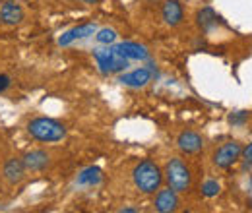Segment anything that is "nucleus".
<instances>
[{
    "mask_svg": "<svg viewBox=\"0 0 252 213\" xmlns=\"http://www.w3.org/2000/svg\"><path fill=\"white\" fill-rule=\"evenodd\" d=\"M132 179L142 194H156L163 184V173L154 161H142L134 167Z\"/></svg>",
    "mask_w": 252,
    "mask_h": 213,
    "instance_id": "f257e3e1",
    "label": "nucleus"
},
{
    "mask_svg": "<svg viewBox=\"0 0 252 213\" xmlns=\"http://www.w3.org/2000/svg\"><path fill=\"white\" fill-rule=\"evenodd\" d=\"M28 132H30L32 138L39 140V142H47V144L61 142L64 136H66L64 124L53 121V119H45V117L33 119V121L28 124Z\"/></svg>",
    "mask_w": 252,
    "mask_h": 213,
    "instance_id": "f03ea898",
    "label": "nucleus"
},
{
    "mask_svg": "<svg viewBox=\"0 0 252 213\" xmlns=\"http://www.w3.org/2000/svg\"><path fill=\"white\" fill-rule=\"evenodd\" d=\"M165 179L169 188H173L175 192H185L190 186V171L189 167L183 163V159L173 157L167 167H165Z\"/></svg>",
    "mask_w": 252,
    "mask_h": 213,
    "instance_id": "7ed1b4c3",
    "label": "nucleus"
},
{
    "mask_svg": "<svg viewBox=\"0 0 252 213\" xmlns=\"http://www.w3.org/2000/svg\"><path fill=\"white\" fill-rule=\"evenodd\" d=\"M94 57L97 61V66L99 70L109 76V74H117V72H123L128 68V61L125 57H121L117 53L115 47H107V49H95L94 51Z\"/></svg>",
    "mask_w": 252,
    "mask_h": 213,
    "instance_id": "20e7f679",
    "label": "nucleus"
},
{
    "mask_svg": "<svg viewBox=\"0 0 252 213\" xmlns=\"http://www.w3.org/2000/svg\"><path fill=\"white\" fill-rule=\"evenodd\" d=\"M241 155H243V148L239 142H227L214 153V163L220 169H229L231 165H235L241 159Z\"/></svg>",
    "mask_w": 252,
    "mask_h": 213,
    "instance_id": "39448f33",
    "label": "nucleus"
},
{
    "mask_svg": "<svg viewBox=\"0 0 252 213\" xmlns=\"http://www.w3.org/2000/svg\"><path fill=\"white\" fill-rule=\"evenodd\" d=\"M154 78V72L150 68H136L132 72H126L119 78V82L123 86H128V88H144L152 82Z\"/></svg>",
    "mask_w": 252,
    "mask_h": 213,
    "instance_id": "423d86ee",
    "label": "nucleus"
},
{
    "mask_svg": "<svg viewBox=\"0 0 252 213\" xmlns=\"http://www.w3.org/2000/svg\"><path fill=\"white\" fill-rule=\"evenodd\" d=\"M26 165H24V159H18V157H12L6 161L4 165V179L10 184H20L26 179Z\"/></svg>",
    "mask_w": 252,
    "mask_h": 213,
    "instance_id": "0eeeda50",
    "label": "nucleus"
},
{
    "mask_svg": "<svg viewBox=\"0 0 252 213\" xmlns=\"http://www.w3.org/2000/svg\"><path fill=\"white\" fill-rule=\"evenodd\" d=\"M115 49L121 57H125L126 61H148V57H150V53L144 45L132 43V41H125V43L117 45Z\"/></svg>",
    "mask_w": 252,
    "mask_h": 213,
    "instance_id": "6e6552de",
    "label": "nucleus"
},
{
    "mask_svg": "<svg viewBox=\"0 0 252 213\" xmlns=\"http://www.w3.org/2000/svg\"><path fill=\"white\" fill-rule=\"evenodd\" d=\"M0 18H2V24L6 26H18L24 20V8L18 2L8 0L0 6Z\"/></svg>",
    "mask_w": 252,
    "mask_h": 213,
    "instance_id": "1a4fd4ad",
    "label": "nucleus"
},
{
    "mask_svg": "<svg viewBox=\"0 0 252 213\" xmlns=\"http://www.w3.org/2000/svg\"><path fill=\"white\" fill-rule=\"evenodd\" d=\"M22 159H24L26 169H28V171H32V173L45 171V169L49 167V163H51L49 153L43 152V150H33V152H28Z\"/></svg>",
    "mask_w": 252,
    "mask_h": 213,
    "instance_id": "9d476101",
    "label": "nucleus"
},
{
    "mask_svg": "<svg viewBox=\"0 0 252 213\" xmlns=\"http://www.w3.org/2000/svg\"><path fill=\"white\" fill-rule=\"evenodd\" d=\"M177 146H179V150H181L183 153L192 155V153H198L200 150H202L204 140H202L200 134H196V132H192V130H187V132H183V134L179 136Z\"/></svg>",
    "mask_w": 252,
    "mask_h": 213,
    "instance_id": "9b49d317",
    "label": "nucleus"
},
{
    "mask_svg": "<svg viewBox=\"0 0 252 213\" xmlns=\"http://www.w3.org/2000/svg\"><path fill=\"white\" fill-rule=\"evenodd\" d=\"M161 16H163L167 26L177 28L183 22V6H181V2L179 0H165L163 8H161Z\"/></svg>",
    "mask_w": 252,
    "mask_h": 213,
    "instance_id": "f8f14e48",
    "label": "nucleus"
},
{
    "mask_svg": "<svg viewBox=\"0 0 252 213\" xmlns=\"http://www.w3.org/2000/svg\"><path fill=\"white\" fill-rule=\"evenodd\" d=\"M179 206V198L177 192L173 188H165V190H158V198H156V210L159 213H171L177 210Z\"/></svg>",
    "mask_w": 252,
    "mask_h": 213,
    "instance_id": "ddd939ff",
    "label": "nucleus"
},
{
    "mask_svg": "<svg viewBox=\"0 0 252 213\" xmlns=\"http://www.w3.org/2000/svg\"><path fill=\"white\" fill-rule=\"evenodd\" d=\"M94 33H97V26H95V24L78 26V28H74V30L66 31L64 35H61L59 45H61V47H66V45H70V43H74V41H78V39H86V37H90V35H94Z\"/></svg>",
    "mask_w": 252,
    "mask_h": 213,
    "instance_id": "4468645a",
    "label": "nucleus"
},
{
    "mask_svg": "<svg viewBox=\"0 0 252 213\" xmlns=\"http://www.w3.org/2000/svg\"><path fill=\"white\" fill-rule=\"evenodd\" d=\"M218 20H220L218 14H216L214 8H210V6L198 10V14H196V22H198V26L204 31L216 30V28H218Z\"/></svg>",
    "mask_w": 252,
    "mask_h": 213,
    "instance_id": "2eb2a0df",
    "label": "nucleus"
},
{
    "mask_svg": "<svg viewBox=\"0 0 252 213\" xmlns=\"http://www.w3.org/2000/svg\"><path fill=\"white\" fill-rule=\"evenodd\" d=\"M101 181H103V173L99 167H88L78 177V184H82V186H95Z\"/></svg>",
    "mask_w": 252,
    "mask_h": 213,
    "instance_id": "dca6fc26",
    "label": "nucleus"
},
{
    "mask_svg": "<svg viewBox=\"0 0 252 213\" xmlns=\"http://www.w3.org/2000/svg\"><path fill=\"white\" fill-rule=\"evenodd\" d=\"M117 31L111 30V28H103V30L97 31V35H95V39H97V43H101V45H111V43H115L117 41Z\"/></svg>",
    "mask_w": 252,
    "mask_h": 213,
    "instance_id": "f3484780",
    "label": "nucleus"
},
{
    "mask_svg": "<svg viewBox=\"0 0 252 213\" xmlns=\"http://www.w3.org/2000/svg\"><path fill=\"white\" fill-rule=\"evenodd\" d=\"M202 194H204L206 198L218 196V194H220V183H218V181H206L204 186H202Z\"/></svg>",
    "mask_w": 252,
    "mask_h": 213,
    "instance_id": "a211bd4d",
    "label": "nucleus"
},
{
    "mask_svg": "<svg viewBox=\"0 0 252 213\" xmlns=\"http://www.w3.org/2000/svg\"><path fill=\"white\" fill-rule=\"evenodd\" d=\"M247 121H249V113H247V111H239V113H233V115L229 117V122H231L233 126H243Z\"/></svg>",
    "mask_w": 252,
    "mask_h": 213,
    "instance_id": "6ab92c4d",
    "label": "nucleus"
},
{
    "mask_svg": "<svg viewBox=\"0 0 252 213\" xmlns=\"http://www.w3.org/2000/svg\"><path fill=\"white\" fill-rule=\"evenodd\" d=\"M10 84H12L10 76H6V74H0V93L6 91V90L10 88Z\"/></svg>",
    "mask_w": 252,
    "mask_h": 213,
    "instance_id": "aec40b11",
    "label": "nucleus"
},
{
    "mask_svg": "<svg viewBox=\"0 0 252 213\" xmlns=\"http://www.w3.org/2000/svg\"><path fill=\"white\" fill-rule=\"evenodd\" d=\"M243 155H245V159H247L249 163H252V144L247 148V150H243Z\"/></svg>",
    "mask_w": 252,
    "mask_h": 213,
    "instance_id": "412c9836",
    "label": "nucleus"
},
{
    "mask_svg": "<svg viewBox=\"0 0 252 213\" xmlns=\"http://www.w3.org/2000/svg\"><path fill=\"white\" fill-rule=\"evenodd\" d=\"M123 213H134V212H138V210H134V208H125V210H121Z\"/></svg>",
    "mask_w": 252,
    "mask_h": 213,
    "instance_id": "4be33fe9",
    "label": "nucleus"
},
{
    "mask_svg": "<svg viewBox=\"0 0 252 213\" xmlns=\"http://www.w3.org/2000/svg\"><path fill=\"white\" fill-rule=\"evenodd\" d=\"M84 2H90V4H95V2H97V0H84Z\"/></svg>",
    "mask_w": 252,
    "mask_h": 213,
    "instance_id": "5701e85b",
    "label": "nucleus"
},
{
    "mask_svg": "<svg viewBox=\"0 0 252 213\" xmlns=\"http://www.w3.org/2000/svg\"><path fill=\"white\" fill-rule=\"evenodd\" d=\"M0 24H2V18H0Z\"/></svg>",
    "mask_w": 252,
    "mask_h": 213,
    "instance_id": "b1692460",
    "label": "nucleus"
}]
</instances>
